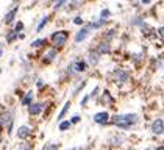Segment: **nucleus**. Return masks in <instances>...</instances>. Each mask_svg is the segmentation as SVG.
<instances>
[{
	"label": "nucleus",
	"instance_id": "obj_1",
	"mask_svg": "<svg viewBox=\"0 0 164 150\" xmlns=\"http://www.w3.org/2000/svg\"><path fill=\"white\" fill-rule=\"evenodd\" d=\"M138 120V116L136 114H117L113 117V124L117 125V127H122V128H128L131 124Z\"/></svg>",
	"mask_w": 164,
	"mask_h": 150
},
{
	"label": "nucleus",
	"instance_id": "obj_2",
	"mask_svg": "<svg viewBox=\"0 0 164 150\" xmlns=\"http://www.w3.org/2000/svg\"><path fill=\"white\" fill-rule=\"evenodd\" d=\"M67 38H69V33L67 31H64V30H59V31H56V33H53L52 34V44L55 45V49H59V47H63L66 44V41H67Z\"/></svg>",
	"mask_w": 164,
	"mask_h": 150
},
{
	"label": "nucleus",
	"instance_id": "obj_3",
	"mask_svg": "<svg viewBox=\"0 0 164 150\" xmlns=\"http://www.w3.org/2000/svg\"><path fill=\"white\" fill-rule=\"evenodd\" d=\"M152 131L155 135H161L162 131H164V124H162V120L161 119H156L153 122V125H152Z\"/></svg>",
	"mask_w": 164,
	"mask_h": 150
},
{
	"label": "nucleus",
	"instance_id": "obj_4",
	"mask_svg": "<svg viewBox=\"0 0 164 150\" xmlns=\"http://www.w3.org/2000/svg\"><path fill=\"white\" fill-rule=\"evenodd\" d=\"M114 80L117 83H125L127 80H128V75H127V72H124V70H116L114 72Z\"/></svg>",
	"mask_w": 164,
	"mask_h": 150
},
{
	"label": "nucleus",
	"instance_id": "obj_5",
	"mask_svg": "<svg viewBox=\"0 0 164 150\" xmlns=\"http://www.w3.org/2000/svg\"><path fill=\"white\" fill-rule=\"evenodd\" d=\"M94 120L97 122V124H106L108 122V112H105V111H102V112H97V114L94 116Z\"/></svg>",
	"mask_w": 164,
	"mask_h": 150
},
{
	"label": "nucleus",
	"instance_id": "obj_6",
	"mask_svg": "<svg viewBox=\"0 0 164 150\" xmlns=\"http://www.w3.org/2000/svg\"><path fill=\"white\" fill-rule=\"evenodd\" d=\"M42 108H44V103H31L28 111H30V114H39Z\"/></svg>",
	"mask_w": 164,
	"mask_h": 150
},
{
	"label": "nucleus",
	"instance_id": "obj_7",
	"mask_svg": "<svg viewBox=\"0 0 164 150\" xmlns=\"http://www.w3.org/2000/svg\"><path fill=\"white\" fill-rule=\"evenodd\" d=\"M55 56H56V49H49L47 50V53H44V58H42V61L44 63H50Z\"/></svg>",
	"mask_w": 164,
	"mask_h": 150
},
{
	"label": "nucleus",
	"instance_id": "obj_8",
	"mask_svg": "<svg viewBox=\"0 0 164 150\" xmlns=\"http://www.w3.org/2000/svg\"><path fill=\"white\" fill-rule=\"evenodd\" d=\"M86 67H88V64L85 61H77L72 64V70H75V72H83L86 70Z\"/></svg>",
	"mask_w": 164,
	"mask_h": 150
},
{
	"label": "nucleus",
	"instance_id": "obj_9",
	"mask_svg": "<svg viewBox=\"0 0 164 150\" xmlns=\"http://www.w3.org/2000/svg\"><path fill=\"white\" fill-rule=\"evenodd\" d=\"M88 31H89V28H88V27L81 28V30L77 33V36H75V41H77V42H81V41H85V38L88 36Z\"/></svg>",
	"mask_w": 164,
	"mask_h": 150
},
{
	"label": "nucleus",
	"instance_id": "obj_10",
	"mask_svg": "<svg viewBox=\"0 0 164 150\" xmlns=\"http://www.w3.org/2000/svg\"><path fill=\"white\" fill-rule=\"evenodd\" d=\"M17 135H19V138L21 139H24V138H27V136H28L30 135V128L28 127H19V130H17Z\"/></svg>",
	"mask_w": 164,
	"mask_h": 150
},
{
	"label": "nucleus",
	"instance_id": "obj_11",
	"mask_svg": "<svg viewBox=\"0 0 164 150\" xmlns=\"http://www.w3.org/2000/svg\"><path fill=\"white\" fill-rule=\"evenodd\" d=\"M16 14H17V8H13V9H11V11H10V13H8V14H6V17H5V22H6V24H11V22H13V19H14V16H16Z\"/></svg>",
	"mask_w": 164,
	"mask_h": 150
},
{
	"label": "nucleus",
	"instance_id": "obj_12",
	"mask_svg": "<svg viewBox=\"0 0 164 150\" xmlns=\"http://www.w3.org/2000/svg\"><path fill=\"white\" fill-rule=\"evenodd\" d=\"M108 50H109V45H108L106 42H103V44H100V45L97 47L95 52H97V53H106Z\"/></svg>",
	"mask_w": 164,
	"mask_h": 150
},
{
	"label": "nucleus",
	"instance_id": "obj_13",
	"mask_svg": "<svg viewBox=\"0 0 164 150\" xmlns=\"http://www.w3.org/2000/svg\"><path fill=\"white\" fill-rule=\"evenodd\" d=\"M31 97H33V92L30 91L28 94H27V96L24 97V100H22V105H30L31 103Z\"/></svg>",
	"mask_w": 164,
	"mask_h": 150
},
{
	"label": "nucleus",
	"instance_id": "obj_14",
	"mask_svg": "<svg viewBox=\"0 0 164 150\" xmlns=\"http://www.w3.org/2000/svg\"><path fill=\"white\" fill-rule=\"evenodd\" d=\"M49 19H50L49 16H45V17L42 19V21H41V24L38 25V28H36V31H42V28L45 27V24H47V22H49Z\"/></svg>",
	"mask_w": 164,
	"mask_h": 150
},
{
	"label": "nucleus",
	"instance_id": "obj_15",
	"mask_svg": "<svg viewBox=\"0 0 164 150\" xmlns=\"http://www.w3.org/2000/svg\"><path fill=\"white\" fill-rule=\"evenodd\" d=\"M69 106H70V102H67V103H66V105H64V108H63V109H61V112H59V114H58V119H59V120H61L63 117H64V114H66V112H67Z\"/></svg>",
	"mask_w": 164,
	"mask_h": 150
},
{
	"label": "nucleus",
	"instance_id": "obj_16",
	"mask_svg": "<svg viewBox=\"0 0 164 150\" xmlns=\"http://www.w3.org/2000/svg\"><path fill=\"white\" fill-rule=\"evenodd\" d=\"M89 58H91V63H92V64H95V63H97V60H98V55L95 53V50H92V52H91Z\"/></svg>",
	"mask_w": 164,
	"mask_h": 150
},
{
	"label": "nucleus",
	"instance_id": "obj_17",
	"mask_svg": "<svg viewBox=\"0 0 164 150\" xmlns=\"http://www.w3.org/2000/svg\"><path fill=\"white\" fill-rule=\"evenodd\" d=\"M69 127H70V122H61V124H59V130L61 131H66Z\"/></svg>",
	"mask_w": 164,
	"mask_h": 150
},
{
	"label": "nucleus",
	"instance_id": "obj_18",
	"mask_svg": "<svg viewBox=\"0 0 164 150\" xmlns=\"http://www.w3.org/2000/svg\"><path fill=\"white\" fill-rule=\"evenodd\" d=\"M44 44H45V39H38V41L31 42V47H41V45H44Z\"/></svg>",
	"mask_w": 164,
	"mask_h": 150
},
{
	"label": "nucleus",
	"instance_id": "obj_19",
	"mask_svg": "<svg viewBox=\"0 0 164 150\" xmlns=\"http://www.w3.org/2000/svg\"><path fill=\"white\" fill-rule=\"evenodd\" d=\"M22 30H24V24H22V22H17L16 27H14V33H19V31H22Z\"/></svg>",
	"mask_w": 164,
	"mask_h": 150
},
{
	"label": "nucleus",
	"instance_id": "obj_20",
	"mask_svg": "<svg viewBox=\"0 0 164 150\" xmlns=\"http://www.w3.org/2000/svg\"><path fill=\"white\" fill-rule=\"evenodd\" d=\"M16 38H17V33H14V31H13L10 36H8V39H6V41H8V42H13V41L16 39Z\"/></svg>",
	"mask_w": 164,
	"mask_h": 150
},
{
	"label": "nucleus",
	"instance_id": "obj_21",
	"mask_svg": "<svg viewBox=\"0 0 164 150\" xmlns=\"http://www.w3.org/2000/svg\"><path fill=\"white\" fill-rule=\"evenodd\" d=\"M111 102V97H109V94L105 92V96H103V103H109Z\"/></svg>",
	"mask_w": 164,
	"mask_h": 150
},
{
	"label": "nucleus",
	"instance_id": "obj_22",
	"mask_svg": "<svg viewBox=\"0 0 164 150\" xmlns=\"http://www.w3.org/2000/svg\"><path fill=\"white\" fill-rule=\"evenodd\" d=\"M106 17H109V11H108V9H103V11H102V21H105Z\"/></svg>",
	"mask_w": 164,
	"mask_h": 150
},
{
	"label": "nucleus",
	"instance_id": "obj_23",
	"mask_svg": "<svg viewBox=\"0 0 164 150\" xmlns=\"http://www.w3.org/2000/svg\"><path fill=\"white\" fill-rule=\"evenodd\" d=\"M19 150H30V145H28V144H22V145L19 147Z\"/></svg>",
	"mask_w": 164,
	"mask_h": 150
},
{
	"label": "nucleus",
	"instance_id": "obj_24",
	"mask_svg": "<svg viewBox=\"0 0 164 150\" xmlns=\"http://www.w3.org/2000/svg\"><path fill=\"white\" fill-rule=\"evenodd\" d=\"M81 22H83V21H81V17H75L74 19V24H77V25H80Z\"/></svg>",
	"mask_w": 164,
	"mask_h": 150
},
{
	"label": "nucleus",
	"instance_id": "obj_25",
	"mask_svg": "<svg viewBox=\"0 0 164 150\" xmlns=\"http://www.w3.org/2000/svg\"><path fill=\"white\" fill-rule=\"evenodd\" d=\"M64 2H67V0H58V3L55 5V8H59V6H61L63 3H64Z\"/></svg>",
	"mask_w": 164,
	"mask_h": 150
},
{
	"label": "nucleus",
	"instance_id": "obj_26",
	"mask_svg": "<svg viewBox=\"0 0 164 150\" xmlns=\"http://www.w3.org/2000/svg\"><path fill=\"white\" fill-rule=\"evenodd\" d=\"M78 120H80V117H78V116H75L74 119H72V120H69V122H70V124H77Z\"/></svg>",
	"mask_w": 164,
	"mask_h": 150
},
{
	"label": "nucleus",
	"instance_id": "obj_27",
	"mask_svg": "<svg viewBox=\"0 0 164 150\" xmlns=\"http://www.w3.org/2000/svg\"><path fill=\"white\" fill-rule=\"evenodd\" d=\"M158 33H159V36L164 39V27H161V28H159V31H158Z\"/></svg>",
	"mask_w": 164,
	"mask_h": 150
},
{
	"label": "nucleus",
	"instance_id": "obj_28",
	"mask_svg": "<svg viewBox=\"0 0 164 150\" xmlns=\"http://www.w3.org/2000/svg\"><path fill=\"white\" fill-rule=\"evenodd\" d=\"M142 2H144V3H150V0H142Z\"/></svg>",
	"mask_w": 164,
	"mask_h": 150
},
{
	"label": "nucleus",
	"instance_id": "obj_29",
	"mask_svg": "<svg viewBox=\"0 0 164 150\" xmlns=\"http://www.w3.org/2000/svg\"><path fill=\"white\" fill-rule=\"evenodd\" d=\"M158 150H164V145H162V147H159V148H158Z\"/></svg>",
	"mask_w": 164,
	"mask_h": 150
},
{
	"label": "nucleus",
	"instance_id": "obj_30",
	"mask_svg": "<svg viewBox=\"0 0 164 150\" xmlns=\"http://www.w3.org/2000/svg\"><path fill=\"white\" fill-rule=\"evenodd\" d=\"M70 150H77V148H70Z\"/></svg>",
	"mask_w": 164,
	"mask_h": 150
},
{
	"label": "nucleus",
	"instance_id": "obj_31",
	"mask_svg": "<svg viewBox=\"0 0 164 150\" xmlns=\"http://www.w3.org/2000/svg\"><path fill=\"white\" fill-rule=\"evenodd\" d=\"M0 72H2V69H0Z\"/></svg>",
	"mask_w": 164,
	"mask_h": 150
}]
</instances>
